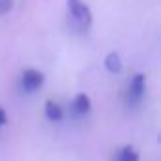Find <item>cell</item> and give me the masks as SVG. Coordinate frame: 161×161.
Returning a JSON list of instances; mask_svg holds the SVG:
<instances>
[{
  "label": "cell",
  "instance_id": "6da1fadb",
  "mask_svg": "<svg viewBox=\"0 0 161 161\" xmlns=\"http://www.w3.org/2000/svg\"><path fill=\"white\" fill-rule=\"evenodd\" d=\"M68 6V14L76 25V29L80 31H87L93 23V14L89 10V6L84 2V0H66Z\"/></svg>",
  "mask_w": 161,
  "mask_h": 161
},
{
  "label": "cell",
  "instance_id": "7a4b0ae2",
  "mask_svg": "<svg viewBox=\"0 0 161 161\" xmlns=\"http://www.w3.org/2000/svg\"><path fill=\"white\" fill-rule=\"evenodd\" d=\"M44 74L40 72V70H34V68H27L25 72H23V76H21V87L25 89V91H29V93H32V91H36V89H40L42 86H44Z\"/></svg>",
  "mask_w": 161,
  "mask_h": 161
},
{
  "label": "cell",
  "instance_id": "3957f363",
  "mask_svg": "<svg viewBox=\"0 0 161 161\" xmlns=\"http://www.w3.org/2000/svg\"><path fill=\"white\" fill-rule=\"evenodd\" d=\"M144 89H146V76L144 74H136L131 80V84H129V103L131 104H136L142 99Z\"/></svg>",
  "mask_w": 161,
  "mask_h": 161
},
{
  "label": "cell",
  "instance_id": "277c9868",
  "mask_svg": "<svg viewBox=\"0 0 161 161\" xmlns=\"http://www.w3.org/2000/svg\"><path fill=\"white\" fill-rule=\"evenodd\" d=\"M72 108H74V112L76 114H87L89 110H91V99L86 95V93H78L76 97H74V103H72Z\"/></svg>",
  "mask_w": 161,
  "mask_h": 161
},
{
  "label": "cell",
  "instance_id": "5b68a950",
  "mask_svg": "<svg viewBox=\"0 0 161 161\" xmlns=\"http://www.w3.org/2000/svg\"><path fill=\"white\" fill-rule=\"evenodd\" d=\"M44 110H46V118H47L49 121H61L63 116H64L61 104L55 103V101H46V108H44Z\"/></svg>",
  "mask_w": 161,
  "mask_h": 161
},
{
  "label": "cell",
  "instance_id": "8992f818",
  "mask_svg": "<svg viewBox=\"0 0 161 161\" xmlns=\"http://www.w3.org/2000/svg\"><path fill=\"white\" fill-rule=\"evenodd\" d=\"M104 66H106V70L112 72V74H119L121 68H123L121 59H119V55H118L116 51H112V53L106 55V59H104Z\"/></svg>",
  "mask_w": 161,
  "mask_h": 161
},
{
  "label": "cell",
  "instance_id": "52a82bcc",
  "mask_svg": "<svg viewBox=\"0 0 161 161\" xmlns=\"http://www.w3.org/2000/svg\"><path fill=\"white\" fill-rule=\"evenodd\" d=\"M114 161H138V152L135 150V146L127 144V146H123V148L116 153Z\"/></svg>",
  "mask_w": 161,
  "mask_h": 161
},
{
  "label": "cell",
  "instance_id": "ba28073f",
  "mask_svg": "<svg viewBox=\"0 0 161 161\" xmlns=\"http://www.w3.org/2000/svg\"><path fill=\"white\" fill-rule=\"evenodd\" d=\"M12 8V0H0V14H6Z\"/></svg>",
  "mask_w": 161,
  "mask_h": 161
},
{
  "label": "cell",
  "instance_id": "9c48e42d",
  "mask_svg": "<svg viewBox=\"0 0 161 161\" xmlns=\"http://www.w3.org/2000/svg\"><path fill=\"white\" fill-rule=\"evenodd\" d=\"M6 121H8V118H6V112H4V108H0V127H2V125H6Z\"/></svg>",
  "mask_w": 161,
  "mask_h": 161
}]
</instances>
